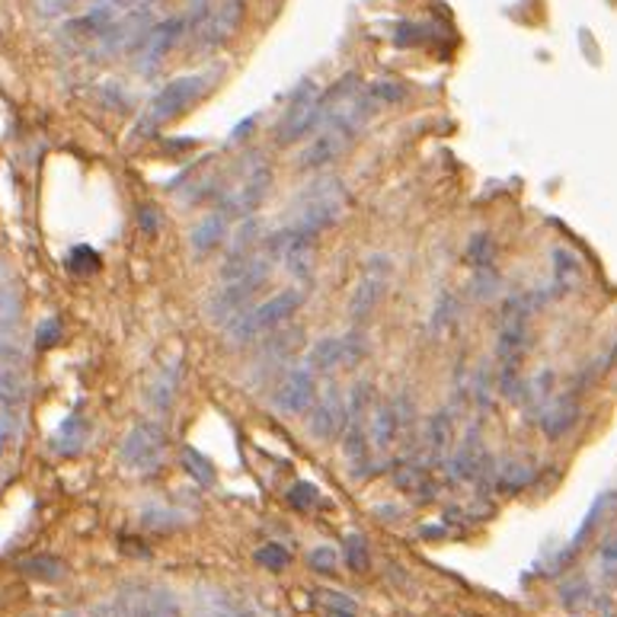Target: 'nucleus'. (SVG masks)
<instances>
[{
  "mask_svg": "<svg viewBox=\"0 0 617 617\" xmlns=\"http://www.w3.org/2000/svg\"><path fill=\"white\" fill-rule=\"evenodd\" d=\"M304 301H307V294L304 289H282V292H275L272 297H265L263 304H257V307H243L240 314H234L224 330H228V339L234 343V346H247V343H253V339H263L265 333H272V330H279L282 324H289L294 314L304 307Z\"/></svg>",
  "mask_w": 617,
  "mask_h": 617,
  "instance_id": "obj_1",
  "label": "nucleus"
},
{
  "mask_svg": "<svg viewBox=\"0 0 617 617\" xmlns=\"http://www.w3.org/2000/svg\"><path fill=\"white\" fill-rule=\"evenodd\" d=\"M349 206V196H346V186L339 179L326 177L311 182L304 192H301V208H297V218H294L292 228L297 237H317L324 234L326 228H333L343 211Z\"/></svg>",
  "mask_w": 617,
  "mask_h": 617,
  "instance_id": "obj_2",
  "label": "nucleus"
},
{
  "mask_svg": "<svg viewBox=\"0 0 617 617\" xmlns=\"http://www.w3.org/2000/svg\"><path fill=\"white\" fill-rule=\"evenodd\" d=\"M272 269L275 263L260 253V257H253L250 265L234 275V279H228L218 292L208 297V314H211V321H218V324H228L234 314H240L247 304H250V297L263 289L265 282H269V275H272Z\"/></svg>",
  "mask_w": 617,
  "mask_h": 617,
  "instance_id": "obj_3",
  "label": "nucleus"
},
{
  "mask_svg": "<svg viewBox=\"0 0 617 617\" xmlns=\"http://www.w3.org/2000/svg\"><path fill=\"white\" fill-rule=\"evenodd\" d=\"M272 167L265 164L263 157H250V164L243 167V174L237 179L234 186L224 192V199H221V211L231 218V221H243V218H253L257 215V208L263 206L265 196H269V189H272Z\"/></svg>",
  "mask_w": 617,
  "mask_h": 617,
  "instance_id": "obj_4",
  "label": "nucleus"
},
{
  "mask_svg": "<svg viewBox=\"0 0 617 617\" xmlns=\"http://www.w3.org/2000/svg\"><path fill=\"white\" fill-rule=\"evenodd\" d=\"M206 87H208L206 74H186V77L170 81L167 87L154 96V103L147 106V116L138 132H145V128H160L164 122H170L174 116H179L186 106H192V103L202 96V90Z\"/></svg>",
  "mask_w": 617,
  "mask_h": 617,
  "instance_id": "obj_5",
  "label": "nucleus"
},
{
  "mask_svg": "<svg viewBox=\"0 0 617 617\" xmlns=\"http://www.w3.org/2000/svg\"><path fill=\"white\" fill-rule=\"evenodd\" d=\"M164 448H167V432L160 422L154 419H145L138 422L125 439H122V448H118V458L125 468L132 471H157L160 458H164Z\"/></svg>",
  "mask_w": 617,
  "mask_h": 617,
  "instance_id": "obj_6",
  "label": "nucleus"
},
{
  "mask_svg": "<svg viewBox=\"0 0 617 617\" xmlns=\"http://www.w3.org/2000/svg\"><path fill=\"white\" fill-rule=\"evenodd\" d=\"M390 272H394L390 257H384V253L368 257L365 272H362V279L355 282L353 297H349V317H353V324H365V321L375 314L378 301H381L384 292H387Z\"/></svg>",
  "mask_w": 617,
  "mask_h": 617,
  "instance_id": "obj_7",
  "label": "nucleus"
},
{
  "mask_svg": "<svg viewBox=\"0 0 617 617\" xmlns=\"http://www.w3.org/2000/svg\"><path fill=\"white\" fill-rule=\"evenodd\" d=\"M186 30H189L186 17H167V20L147 27V30L142 32V39L135 42V49H132V52L138 55V71H142V74H150L154 67H160V61L177 49Z\"/></svg>",
  "mask_w": 617,
  "mask_h": 617,
  "instance_id": "obj_8",
  "label": "nucleus"
},
{
  "mask_svg": "<svg viewBox=\"0 0 617 617\" xmlns=\"http://www.w3.org/2000/svg\"><path fill=\"white\" fill-rule=\"evenodd\" d=\"M307 429L317 441H336L346 429V394L336 384L317 390L314 407L307 410Z\"/></svg>",
  "mask_w": 617,
  "mask_h": 617,
  "instance_id": "obj_9",
  "label": "nucleus"
},
{
  "mask_svg": "<svg viewBox=\"0 0 617 617\" xmlns=\"http://www.w3.org/2000/svg\"><path fill=\"white\" fill-rule=\"evenodd\" d=\"M314 400H317V375L307 365H292L272 397V407L289 416H301L314 407Z\"/></svg>",
  "mask_w": 617,
  "mask_h": 617,
  "instance_id": "obj_10",
  "label": "nucleus"
},
{
  "mask_svg": "<svg viewBox=\"0 0 617 617\" xmlns=\"http://www.w3.org/2000/svg\"><path fill=\"white\" fill-rule=\"evenodd\" d=\"M579 416H583L579 400H576L573 394H563V397H554L544 410L537 412V422H541V432H544L547 439L557 441L573 432V426L579 422Z\"/></svg>",
  "mask_w": 617,
  "mask_h": 617,
  "instance_id": "obj_11",
  "label": "nucleus"
},
{
  "mask_svg": "<svg viewBox=\"0 0 617 617\" xmlns=\"http://www.w3.org/2000/svg\"><path fill=\"white\" fill-rule=\"evenodd\" d=\"M483 461H487V454H483V448H480V426H471L464 441H461V448H458V454L448 461V477H451V483L473 480V477L480 473V468H483Z\"/></svg>",
  "mask_w": 617,
  "mask_h": 617,
  "instance_id": "obj_12",
  "label": "nucleus"
},
{
  "mask_svg": "<svg viewBox=\"0 0 617 617\" xmlns=\"http://www.w3.org/2000/svg\"><path fill=\"white\" fill-rule=\"evenodd\" d=\"M240 20H243V0H228L215 17H208V23L202 27V49L211 52V49L224 45L237 32Z\"/></svg>",
  "mask_w": 617,
  "mask_h": 617,
  "instance_id": "obj_13",
  "label": "nucleus"
},
{
  "mask_svg": "<svg viewBox=\"0 0 617 617\" xmlns=\"http://www.w3.org/2000/svg\"><path fill=\"white\" fill-rule=\"evenodd\" d=\"M231 234V218L221 211V208H215V211H208L206 218L192 228V234H189V243H192V250L202 257V253H211V250H218L224 240Z\"/></svg>",
  "mask_w": 617,
  "mask_h": 617,
  "instance_id": "obj_14",
  "label": "nucleus"
},
{
  "mask_svg": "<svg viewBox=\"0 0 617 617\" xmlns=\"http://www.w3.org/2000/svg\"><path fill=\"white\" fill-rule=\"evenodd\" d=\"M365 432H368V448L387 451L397 441V432H400V419H397L394 407L390 404H375L372 416L365 419Z\"/></svg>",
  "mask_w": 617,
  "mask_h": 617,
  "instance_id": "obj_15",
  "label": "nucleus"
},
{
  "mask_svg": "<svg viewBox=\"0 0 617 617\" xmlns=\"http://www.w3.org/2000/svg\"><path fill=\"white\" fill-rule=\"evenodd\" d=\"M116 23V10H113V3H96L93 10H87L84 17H77V20H71L64 32H71V35H77V39H93V42H100L103 39V32L109 30Z\"/></svg>",
  "mask_w": 617,
  "mask_h": 617,
  "instance_id": "obj_16",
  "label": "nucleus"
},
{
  "mask_svg": "<svg viewBox=\"0 0 617 617\" xmlns=\"http://www.w3.org/2000/svg\"><path fill=\"white\" fill-rule=\"evenodd\" d=\"M314 375L321 372H333V368H343V336H324L311 346L307 362H304Z\"/></svg>",
  "mask_w": 617,
  "mask_h": 617,
  "instance_id": "obj_17",
  "label": "nucleus"
},
{
  "mask_svg": "<svg viewBox=\"0 0 617 617\" xmlns=\"http://www.w3.org/2000/svg\"><path fill=\"white\" fill-rule=\"evenodd\" d=\"M579 282H583V260L569 247H557L554 250V285H557V292H573Z\"/></svg>",
  "mask_w": 617,
  "mask_h": 617,
  "instance_id": "obj_18",
  "label": "nucleus"
},
{
  "mask_svg": "<svg viewBox=\"0 0 617 617\" xmlns=\"http://www.w3.org/2000/svg\"><path fill=\"white\" fill-rule=\"evenodd\" d=\"M451 439H454V419H451V412H436V416L429 419V436H426V441H429V461H432V464H439L441 458L448 454Z\"/></svg>",
  "mask_w": 617,
  "mask_h": 617,
  "instance_id": "obj_19",
  "label": "nucleus"
},
{
  "mask_svg": "<svg viewBox=\"0 0 617 617\" xmlns=\"http://www.w3.org/2000/svg\"><path fill=\"white\" fill-rule=\"evenodd\" d=\"M177 387H179V365H167L154 384H150V404H154V410L157 412H167L174 407V397H177Z\"/></svg>",
  "mask_w": 617,
  "mask_h": 617,
  "instance_id": "obj_20",
  "label": "nucleus"
},
{
  "mask_svg": "<svg viewBox=\"0 0 617 617\" xmlns=\"http://www.w3.org/2000/svg\"><path fill=\"white\" fill-rule=\"evenodd\" d=\"M84 436H87L84 419H81V416H71V419H64V422L59 426V432H55L52 445H55V451H61V454H77Z\"/></svg>",
  "mask_w": 617,
  "mask_h": 617,
  "instance_id": "obj_21",
  "label": "nucleus"
},
{
  "mask_svg": "<svg viewBox=\"0 0 617 617\" xmlns=\"http://www.w3.org/2000/svg\"><path fill=\"white\" fill-rule=\"evenodd\" d=\"M179 461H182L186 473H189L192 480H199L202 487H211V483H215V468H211V461H208L199 448L182 445V448H179Z\"/></svg>",
  "mask_w": 617,
  "mask_h": 617,
  "instance_id": "obj_22",
  "label": "nucleus"
},
{
  "mask_svg": "<svg viewBox=\"0 0 617 617\" xmlns=\"http://www.w3.org/2000/svg\"><path fill=\"white\" fill-rule=\"evenodd\" d=\"M368 93V100L381 109V106H397V103H404L407 100V87L400 84V81H390V77H381V81H375L372 87L365 90Z\"/></svg>",
  "mask_w": 617,
  "mask_h": 617,
  "instance_id": "obj_23",
  "label": "nucleus"
},
{
  "mask_svg": "<svg viewBox=\"0 0 617 617\" xmlns=\"http://www.w3.org/2000/svg\"><path fill=\"white\" fill-rule=\"evenodd\" d=\"M493 253H496V243H493V237L490 234H473L468 240V247H464V260L468 265L473 269H483V265H493Z\"/></svg>",
  "mask_w": 617,
  "mask_h": 617,
  "instance_id": "obj_24",
  "label": "nucleus"
},
{
  "mask_svg": "<svg viewBox=\"0 0 617 617\" xmlns=\"http://www.w3.org/2000/svg\"><path fill=\"white\" fill-rule=\"evenodd\" d=\"M611 500H615L611 493H602L598 500L592 502V509H588V512H586V519H583V525H579V529H576V534H573V544H569V551H576V547H579V544L586 541V534H588V531H592V529H595V525H598V519H602V512H605V509L611 505Z\"/></svg>",
  "mask_w": 617,
  "mask_h": 617,
  "instance_id": "obj_25",
  "label": "nucleus"
},
{
  "mask_svg": "<svg viewBox=\"0 0 617 617\" xmlns=\"http://www.w3.org/2000/svg\"><path fill=\"white\" fill-rule=\"evenodd\" d=\"M23 569H27L30 576L45 579V583H52V579H61V576H64V563L55 557H32L23 563Z\"/></svg>",
  "mask_w": 617,
  "mask_h": 617,
  "instance_id": "obj_26",
  "label": "nucleus"
},
{
  "mask_svg": "<svg viewBox=\"0 0 617 617\" xmlns=\"http://www.w3.org/2000/svg\"><path fill=\"white\" fill-rule=\"evenodd\" d=\"M257 563L265 566V569H272V573H279V569H285L292 563V554L282 544H265V547L257 551Z\"/></svg>",
  "mask_w": 617,
  "mask_h": 617,
  "instance_id": "obj_27",
  "label": "nucleus"
},
{
  "mask_svg": "<svg viewBox=\"0 0 617 617\" xmlns=\"http://www.w3.org/2000/svg\"><path fill=\"white\" fill-rule=\"evenodd\" d=\"M454 311H458V301H454V294L441 292L439 304L432 307V330L439 333V330H445V326L454 324Z\"/></svg>",
  "mask_w": 617,
  "mask_h": 617,
  "instance_id": "obj_28",
  "label": "nucleus"
},
{
  "mask_svg": "<svg viewBox=\"0 0 617 617\" xmlns=\"http://www.w3.org/2000/svg\"><path fill=\"white\" fill-rule=\"evenodd\" d=\"M500 289V275H496V269L493 265H483V269H477V275H473V297H493Z\"/></svg>",
  "mask_w": 617,
  "mask_h": 617,
  "instance_id": "obj_29",
  "label": "nucleus"
},
{
  "mask_svg": "<svg viewBox=\"0 0 617 617\" xmlns=\"http://www.w3.org/2000/svg\"><path fill=\"white\" fill-rule=\"evenodd\" d=\"M496 483H500V490H505V493H519L522 487H529L531 483V471L529 468H519V464L502 468L500 477H496Z\"/></svg>",
  "mask_w": 617,
  "mask_h": 617,
  "instance_id": "obj_30",
  "label": "nucleus"
},
{
  "mask_svg": "<svg viewBox=\"0 0 617 617\" xmlns=\"http://www.w3.org/2000/svg\"><path fill=\"white\" fill-rule=\"evenodd\" d=\"M147 617H179L177 598L170 592H154L147 598Z\"/></svg>",
  "mask_w": 617,
  "mask_h": 617,
  "instance_id": "obj_31",
  "label": "nucleus"
},
{
  "mask_svg": "<svg viewBox=\"0 0 617 617\" xmlns=\"http://www.w3.org/2000/svg\"><path fill=\"white\" fill-rule=\"evenodd\" d=\"M346 563L353 569H368V544H365L362 534H349V541H346Z\"/></svg>",
  "mask_w": 617,
  "mask_h": 617,
  "instance_id": "obj_32",
  "label": "nucleus"
},
{
  "mask_svg": "<svg viewBox=\"0 0 617 617\" xmlns=\"http://www.w3.org/2000/svg\"><path fill=\"white\" fill-rule=\"evenodd\" d=\"M17 311H20L17 294L0 285V330H10V326L17 324Z\"/></svg>",
  "mask_w": 617,
  "mask_h": 617,
  "instance_id": "obj_33",
  "label": "nucleus"
},
{
  "mask_svg": "<svg viewBox=\"0 0 617 617\" xmlns=\"http://www.w3.org/2000/svg\"><path fill=\"white\" fill-rule=\"evenodd\" d=\"M317 487L314 483H294L292 493H289V502H292L294 509H301V512H307L311 505H317Z\"/></svg>",
  "mask_w": 617,
  "mask_h": 617,
  "instance_id": "obj_34",
  "label": "nucleus"
},
{
  "mask_svg": "<svg viewBox=\"0 0 617 617\" xmlns=\"http://www.w3.org/2000/svg\"><path fill=\"white\" fill-rule=\"evenodd\" d=\"M307 563H311L317 573H333L336 563H339V554H336L333 547H314V551H307Z\"/></svg>",
  "mask_w": 617,
  "mask_h": 617,
  "instance_id": "obj_35",
  "label": "nucleus"
},
{
  "mask_svg": "<svg viewBox=\"0 0 617 617\" xmlns=\"http://www.w3.org/2000/svg\"><path fill=\"white\" fill-rule=\"evenodd\" d=\"M67 263H71L74 272H96V269H100V257H96L90 247H77V250L71 253V260H67Z\"/></svg>",
  "mask_w": 617,
  "mask_h": 617,
  "instance_id": "obj_36",
  "label": "nucleus"
},
{
  "mask_svg": "<svg viewBox=\"0 0 617 617\" xmlns=\"http://www.w3.org/2000/svg\"><path fill=\"white\" fill-rule=\"evenodd\" d=\"M138 224H142V234L145 237L157 234V231H160V215H157V208H142V211H138Z\"/></svg>",
  "mask_w": 617,
  "mask_h": 617,
  "instance_id": "obj_37",
  "label": "nucleus"
},
{
  "mask_svg": "<svg viewBox=\"0 0 617 617\" xmlns=\"http://www.w3.org/2000/svg\"><path fill=\"white\" fill-rule=\"evenodd\" d=\"M20 400V384L13 381L10 375H0V407H10Z\"/></svg>",
  "mask_w": 617,
  "mask_h": 617,
  "instance_id": "obj_38",
  "label": "nucleus"
},
{
  "mask_svg": "<svg viewBox=\"0 0 617 617\" xmlns=\"http://www.w3.org/2000/svg\"><path fill=\"white\" fill-rule=\"evenodd\" d=\"M35 339H39V346H55L61 339V321H45V324L39 326Z\"/></svg>",
  "mask_w": 617,
  "mask_h": 617,
  "instance_id": "obj_39",
  "label": "nucleus"
},
{
  "mask_svg": "<svg viewBox=\"0 0 617 617\" xmlns=\"http://www.w3.org/2000/svg\"><path fill=\"white\" fill-rule=\"evenodd\" d=\"M208 17H211V13H208V0H192V10L186 13V23H189L192 30H202Z\"/></svg>",
  "mask_w": 617,
  "mask_h": 617,
  "instance_id": "obj_40",
  "label": "nucleus"
},
{
  "mask_svg": "<svg viewBox=\"0 0 617 617\" xmlns=\"http://www.w3.org/2000/svg\"><path fill=\"white\" fill-rule=\"evenodd\" d=\"M20 358H23V349H20L13 339L0 336V365H13V362H20Z\"/></svg>",
  "mask_w": 617,
  "mask_h": 617,
  "instance_id": "obj_41",
  "label": "nucleus"
},
{
  "mask_svg": "<svg viewBox=\"0 0 617 617\" xmlns=\"http://www.w3.org/2000/svg\"><path fill=\"white\" fill-rule=\"evenodd\" d=\"M39 3V10L45 13V17H59V13H64L74 0H35Z\"/></svg>",
  "mask_w": 617,
  "mask_h": 617,
  "instance_id": "obj_42",
  "label": "nucleus"
},
{
  "mask_svg": "<svg viewBox=\"0 0 617 617\" xmlns=\"http://www.w3.org/2000/svg\"><path fill=\"white\" fill-rule=\"evenodd\" d=\"M602 566H605V569H615L617 566V534L615 537H608V544L602 547Z\"/></svg>",
  "mask_w": 617,
  "mask_h": 617,
  "instance_id": "obj_43",
  "label": "nucleus"
},
{
  "mask_svg": "<svg viewBox=\"0 0 617 617\" xmlns=\"http://www.w3.org/2000/svg\"><path fill=\"white\" fill-rule=\"evenodd\" d=\"M10 419L7 416H0V454H3V448H7V441H10Z\"/></svg>",
  "mask_w": 617,
  "mask_h": 617,
  "instance_id": "obj_44",
  "label": "nucleus"
},
{
  "mask_svg": "<svg viewBox=\"0 0 617 617\" xmlns=\"http://www.w3.org/2000/svg\"><path fill=\"white\" fill-rule=\"evenodd\" d=\"M90 617H116V608H113V605H96V608L90 611Z\"/></svg>",
  "mask_w": 617,
  "mask_h": 617,
  "instance_id": "obj_45",
  "label": "nucleus"
},
{
  "mask_svg": "<svg viewBox=\"0 0 617 617\" xmlns=\"http://www.w3.org/2000/svg\"><path fill=\"white\" fill-rule=\"evenodd\" d=\"M253 128V118H247V122H240L234 128V142H240V138H247V132Z\"/></svg>",
  "mask_w": 617,
  "mask_h": 617,
  "instance_id": "obj_46",
  "label": "nucleus"
},
{
  "mask_svg": "<svg viewBox=\"0 0 617 617\" xmlns=\"http://www.w3.org/2000/svg\"><path fill=\"white\" fill-rule=\"evenodd\" d=\"M330 617H353V608H333Z\"/></svg>",
  "mask_w": 617,
  "mask_h": 617,
  "instance_id": "obj_47",
  "label": "nucleus"
},
{
  "mask_svg": "<svg viewBox=\"0 0 617 617\" xmlns=\"http://www.w3.org/2000/svg\"><path fill=\"white\" fill-rule=\"evenodd\" d=\"M196 617H221V608H202Z\"/></svg>",
  "mask_w": 617,
  "mask_h": 617,
  "instance_id": "obj_48",
  "label": "nucleus"
},
{
  "mask_svg": "<svg viewBox=\"0 0 617 617\" xmlns=\"http://www.w3.org/2000/svg\"><path fill=\"white\" fill-rule=\"evenodd\" d=\"M106 3H122V7H135V3H147V0H106Z\"/></svg>",
  "mask_w": 617,
  "mask_h": 617,
  "instance_id": "obj_49",
  "label": "nucleus"
},
{
  "mask_svg": "<svg viewBox=\"0 0 617 617\" xmlns=\"http://www.w3.org/2000/svg\"><path fill=\"white\" fill-rule=\"evenodd\" d=\"M611 365H615V368H617V346H615V353H611Z\"/></svg>",
  "mask_w": 617,
  "mask_h": 617,
  "instance_id": "obj_50",
  "label": "nucleus"
},
{
  "mask_svg": "<svg viewBox=\"0 0 617 617\" xmlns=\"http://www.w3.org/2000/svg\"><path fill=\"white\" fill-rule=\"evenodd\" d=\"M61 617H81V615H77V611H64V615H61Z\"/></svg>",
  "mask_w": 617,
  "mask_h": 617,
  "instance_id": "obj_51",
  "label": "nucleus"
}]
</instances>
